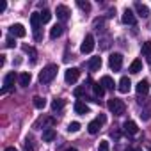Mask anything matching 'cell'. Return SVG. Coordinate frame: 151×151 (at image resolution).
<instances>
[{
    "label": "cell",
    "instance_id": "cell-1",
    "mask_svg": "<svg viewBox=\"0 0 151 151\" xmlns=\"http://www.w3.org/2000/svg\"><path fill=\"white\" fill-rule=\"evenodd\" d=\"M57 75V66L55 64H48L46 68H43V71L39 73V82L41 84H50Z\"/></svg>",
    "mask_w": 151,
    "mask_h": 151
},
{
    "label": "cell",
    "instance_id": "cell-2",
    "mask_svg": "<svg viewBox=\"0 0 151 151\" xmlns=\"http://www.w3.org/2000/svg\"><path fill=\"white\" fill-rule=\"evenodd\" d=\"M107 107H109V110H110L114 116H123V114H124V110H126L124 101H123V100H119V98H112V100H109Z\"/></svg>",
    "mask_w": 151,
    "mask_h": 151
},
{
    "label": "cell",
    "instance_id": "cell-3",
    "mask_svg": "<svg viewBox=\"0 0 151 151\" xmlns=\"http://www.w3.org/2000/svg\"><path fill=\"white\" fill-rule=\"evenodd\" d=\"M30 23H32V30H34V39L36 41H41L43 39V34H41V13H34L30 16Z\"/></svg>",
    "mask_w": 151,
    "mask_h": 151
},
{
    "label": "cell",
    "instance_id": "cell-4",
    "mask_svg": "<svg viewBox=\"0 0 151 151\" xmlns=\"http://www.w3.org/2000/svg\"><path fill=\"white\" fill-rule=\"evenodd\" d=\"M14 80H16V73L14 71H11V73H7L6 77H4V87H2V94H6V93H9L11 89H13V86H14Z\"/></svg>",
    "mask_w": 151,
    "mask_h": 151
},
{
    "label": "cell",
    "instance_id": "cell-5",
    "mask_svg": "<svg viewBox=\"0 0 151 151\" xmlns=\"http://www.w3.org/2000/svg\"><path fill=\"white\" fill-rule=\"evenodd\" d=\"M78 77H80V69L78 68H68L66 73H64V80L68 84H75L78 80Z\"/></svg>",
    "mask_w": 151,
    "mask_h": 151
},
{
    "label": "cell",
    "instance_id": "cell-6",
    "mask_svg": "<svg viewBox=\"0 0 151 151\" xmlns=\"http://www.w3.org/2000/svg\"><path fill=\"white\" fill-rule=\"evenodd\" d=\"M93 50H94V37H93V34H87L86 39L80 45V52L82 53H91Z\"/></svg>",
    "mask_w": 151,
    "mask_h": 151
},
{
    "label": "cell",
    "instance_id": "cell-7",
    "mask_svg": "<svg viewBox=\"0 0 151 151\" xmlns=\"http://www.w3.org/2000/svg\"><path fill=\"white\" fill-rule=\"evenodd\" d=\"M109 66H110V69L119 71L121 66H123V55L121 53H112L110 59H109Z\"/></svg>",
    "mask_w": 151,
    "mask_h": 151
},
{
    "label": "cell",
    "instance_id": "cell-8",
    "mask_svg": "<svg viewBox=\"0 0 151 151\" xmlns=\"http://www.w3.org/2000/svg\"><path fill=\"white\" fill-rule=\"evenodd\" d=\"M9 32H11L13 37H25V36H27V30H25V27H23L22 23H14V25H11Z\"/></svg>",
    "mask_w": 151,
    "mask_h": 151
},
{
    "label": "cell",
    "instance_id": "cell-9",
    "mask_svg": "<svg viewBox=\"0 0 151 151\" xmlns=\"http://www.w3.org/2000/svg\"><path fill=\"white\" fill-rule=\"evenodd\" d=\"M55 14H57V18H59L60 22H66L71 13H69L68 6H57V7H55Z\"/></svg>",
    "mask_w": 151,
    "mask_h": 151
},
{
    "label": "cell",
    "instance_id": "cell-10",
    "mask_svg": "<svg viewBox=\"0 0 151 151\" xmlns=\"http://www.w3.org/2000/svg\"><path fill=\"white\" fill-rule=\"evenodd\" d=\"M121 20H123L124 25H135V14H133V11L132 9H124Z\"/></svg>",
    "mask_w": 151,
    "mask_h": 151
},
{
    "label": "cell",
    "instance_id": "cell-11",
    "mask_svg": "<svg viewBox=\"0 0 151 151\" xmlns=\"http://www.w3.org/2000/svg\"><path fill=\"white\" fill-rule=\"evenodd\" d=\"M123 130H124V133H128V135H135V133L139 132V126H137L135 121H124Z\"/></svg>",
    "mask_w": 151,
    "mask_h": 151
},
{
    "label": "cell",
    "instance_id": "cell-12",
    "mask_svg": "<svg viewBox=\"0 0 151 151\" xmlns=\"http://www.w3.org/2000/svg\"><path fill=\"white\" fill-rule=\"evenodd\" d=\"M130 87H132V82H130V78H128V77H123V78L119 80V86H117V89H119V93H123V94H126V93L130 91Z\"/></svg>",
    "mask_w": 151,
    "mask_h": 151
},
{
    "label": "cell",
    "instance_id": "cell-13",
    "mask_svg": "<svg viewBox=\"0 0 151 151\" xmlns=\"http://www.w3.org/2000/svg\"><path fill=\"white\" fill-rule=\"evenodd\" d=\"M101 124H103V123H101V121H100L98 117H96L94 121H91V123L87 124V130H89V133H91V135L98 133V132H100V128H101Z\"/></svg>",
    "mask_w": 151,
    "mask_h": 151
},
{
    "label": "cell",
    "instance_id": "cell-14",
    "mask_svg": "<svg viewBox=\"0 0 151 151\" xmlns=\"http://www.w3.org/2000/svg\"><path fill=\"white\" fill-rule=\"evenodd\" d=\"M100 84L105 87V91L109 89V91H114V87H116V84H114V80L109 77V75H105V77H101V80H100Z\"/></svg>",
    "mask_w": 151,
    "mask_h": 151
},
{
    "label": "cell",
    "instance_id": "cell-15",
    "mask_svg": "<svg viewBox=\"0 0 151 151\" xmlns=\"http://www.w3.org/2000/svg\"><path fill=\"white\" fill-rule=\"evenodd\" d=\"M135 11H137V14H139L140 18H147V16H149V9H147V6H144V4H140V2L135 4Z\"/></svg>",
    "mask_w": 151,
    "mask_h": 151
},
{
    "label": "cell",
    "instance_id": "cell-16",
    "mask_svg": "<svg viewBox=\"0 0 151 151\" xmlns=\"http://www.w3.org/2000/svg\"><path fill=\"white\" fill-rule=\"evenodd\" d=\"M137 94L139 96H144V94H147V91H149V84H147V80H140L139 84H137Z\"/></svg>",
    "mask_w": 151,
    "mask_h": 151
},
{
    "label": "cell",
    "instance_id": "cell-17",
    "mask_svg": "<svg viewBox=\"0 0 151 151\" xmlns=\"http://www.w3.org/2000/svg\"><path fill=\"white\" fill-rule=\"evenodd\" d=\"M30 80H32V75H30V73H27V71H25V73H22L20 77H18V82H20V86H22V87H27V86L30 84Z\"/></svg>",
    "mask_w": 151,
    "mask_h": 151
},
{
    "label": "cell",
    "instance_id": "cell-18",
    "mask_svg": "<svg viewBox=\"0 0 151 151\" xmlns=\"http://www.w3.org/2000/svg\"><path fill=\"white\" fill-rule=\"evenodd\" d=\"M142 55L146 57V62L151 64V43H149V41H146V43L142 45Z\"/></svg>",
    "mask_w": 151,
    "mask_h": 151
},
{
    "label": "cell",
    "instance_id": "cell-19",
    "mask_svg": "<svg viewBox=\"0 0 151 151\" xmlns=\"http://www.w3.org/2000/svg\"><path fill=\"white\" fill-rule=\"evenodd\" d=\"M100 68H101V57H93L89 60V69L91 71H100Z\"/></svg>",
    "mask_w": 151,
    "mask_h": 151
},
{
    "label": "cell",
    "instance_id": "cell-20",
    "mask_svg": "<svg viewBox=\"0 0 151 151\" xmlns=\"http://www.w3.org/2000/svg\"><path fill=\"white\" fill-rule=\"evenodd\" d=\"M75 112H77V114H89V107H87V103H84V101H77V103H75Z\"/></svg>",
    "mask_w": 151,
    "mask_h": 151
},
{
    "label": "cell",
    "instance_id": "cell-21",
    "mask_svg": "<svg viewBox=\"0 0 151 151\" xmlns=\"http://www.w3.org/2000/svg\"><path fill=\"white\" fill-rule=\"evenodd\" d=\"M130 73H133V75H137V73H140L142 71V62L139 60V59H135L132 64H130V69H128Z\"/></svg>",
    "mask_w": 151,
    "mask_h": 151
},
{
    "label": "cell",
    "instance_id": "cell-22",
    "mask_svg": "<svg viewBox=\"0 0 151 151\" xmlns=\"http://www.w3.org/2000/svg\"><path fill=\"white\" fill-rule=\"evenodd\" d=\"M64 105H66V101H64V100L55 98V100L52 101V110H53V112H60V110L64 109Z\"/></svg>",
    "mask_w": 151,
    "mask_h": 151
},
{
    "label": "cell",
    "instance_id": "cell-23",
    "mask_svg": "<svg viewBox=\"0 0 151 151\" xmlns=\"http://www.w3.org/2000/svg\"><path fill=\"white\" fill-rule=\"evenodd\" d=\"M55 139V130L53 128H45V132H43V140L45 142H52Z\"/></svg>",
    "mask_w": 151,
    "mask_h": 151
},
{
    "label": "cell",
    "instance_id": "cell-24",
    "mask_svg": "<svg viewBox=\"0 0 151 151\" xmlns=\"http://www.w3.org/2000/svg\"><path fill=\"white\" fill-rule=\"evenodd\" d=\"M62 30H64V27H62V25H53V27H52V30H50V37H52V39H57V37L62 34Z\"/></svg>",
    "mask_w": 151,
    "mask_h": 151
},
{
    "label": "cell",
    "instance_id": "cell-25",
    "mask_svg": "<svg viewBox=\"0 0 151 151\" xmlns=\"http://www.w3.org/2000/svg\"><path fill=\"white\" fill-rule=\"evenodd\" d=\"M93 91H94V94H96V98H101L103 94H105V87L98 82V84H94L93 86Z\"/></svg>",
    "mask_w": 151,
    "mask_h": 151
},
{
    "label": "cell",
    "instance_id": "cell-26",
    "mask_svg": "<svg viewBox=\"0 0 151 151\" xmlns=\"http://www.w3.org/2000/svg\"><path fill=\"white\" fill-rule=\"evenodd\" d=\"M34 107H36V109H45V107H46V100L41 98V96H36V98H34Z\"/></svg>",
    "mask_w": 151,
    "mask_h": 151
},
{
    "label": "cell",
    "instance_id": "cell-27",
    "mask_svg": "<svg viewBox=\"0 0 151 151\" xmlns=\"http://www.w3.org/2000/svg\"><path fill=\"white\" fill-rule=\"evenodd\" d=\"M23 52H25V53H29V55L32 57V62H36V55H37V53H36V50H34L32 46H29V45H23Z\"/></svg>",
    "mask_w": 151,
    "mask_h": 151
},
{
    "label": "cell",
    "instance_id": "cell-28",
    "mask_svg": "<svg viewBox=\"0 0 151 151\" xmlns=\"http://www.w3.org/2000/svg\"><path fill=\"white\" fill-rule=\"evenodd\" d=\"M77 6H78L82 11H86V13H89V11H91V4L87 2V0H78V2H77Z\"/></svg>",
    "mask_w": 151,
    "mask_h": 151
},
{
    "label": "cell",
    "instance_id": "cell-29",
    "mask_svg": "<svg viewBox=\"0 0 151 151\" xmlns=\"http://www.w3.org/2000/svg\"><path fill=\"white\" fill-rule=\"evenodd\" d=\"M52 20V13L48 11V9H43V13H41V22L43 23H48Z\"/></svg>",
    "mask_w": 151,
    "mask_h": 151
},
{
    "label": "cell",
    "instance_id": "cell-30",
    "mask_svg": "<svg viewBox=\"0 0 151 151\" xmlns=\"http://www.w3.org/2000/svg\"><path fill=\"white\" fill-rule=\"evenodd\" d=\"M73 94H75V96H77V98H84V96H86V87H84V86H80V87H77V89H75V91H73Z\"/></svg>",
    "mask_w": 151,
    "mask_h": 151
},
{
    "label": "cell",
    "instance_id": "cell-31",
    "mask_svg": "<svg viewBox=\"0 0 151 151\" xmlns=\"http://www.w3.org/2000/svg\"><path fill=\"white\" fill-rule=\"evenodd\" d=\"M80 130V123H77V121H73V123H69V126H68V132H78Z\"/></svg>",
    "mask_w": 151,
    "mask_h": 151
},
{
    "label": "cell",
    "instance_id": "cell-32",
    "mask_svg": "<svg viewBox=\"0 0 151 151\" xmlns=\"http://www.w3.org/2000/svg\"><path fill=\"white\" fill-rule=\"evenodd\" d=\"M23 151H36V147L32 146V140L27 137V140H25V144H23Z\"/></svg>",
    "mask_w": 151,
    "mask_h": 151
},
{
    "label": "cell",
    "instance_id": "cell-33",
    "mask_svg": "<svg viewBox=\"0 0 151 151\" xmlns=\"http://www.w3.org/2000/svg\"><path fill=\"white\" fill-rule=\"evenodd\" d=\"M98 151H110L109 140H101V142H100V146H98Z\"/></svg>",
    "mask_w": 151,
    "mask_h": 151
},
{
    "label": "cell",
    "instance_id": "cell-34",
    "mask_svg": "<svg viewBox=\"0 0 151 151\" xmlns=\"http://www.w3.org/2000/svg\"><path fill=\"white\" fill-rule=\"evenodd\" d=\"M14 45H16V43H14L13 36H9V37L6 39V46H7V48H14Z\"/></svg>",
    "mask_w": 151,
    "mask_h": 151
},
{
    "label": "cell",
    "instance_id": "cell-35",
    "mask_svg": "<svg viewBox=\"0 0 151 151\" xmlns=\"http://www.w3.org/2000/svg\"><path fill=\"white\" fill-rule=\"evenodd\" d=\"M100 27H103V18H96L94 20V29L100 30Z\"/></svg>",
    "mask_w": 151,
    "mask_h": 151
},
{
    "label": "cell",
    "instance_id": "cell-36",
    "mask_svg": "<svg viewBox=\"0 0 151 151\" xmlns=\"http://www.w3.org/2000/svg\"><path fill=\"white\" fill-rule=\"evenodd\" d=\"M6 7H7V4H6V2L0 4V13H4V11H6Z\"/></svg>",
    "mask_w": 151,
    "mask_h": 151
},
{
    "label": "cell",
    "instance_id": "cell-37",
    "mask_svg": "<svg viewBox=\"0 0 151 151\" xmlns=\"http://www.w3.org/2000/svg\"><path fill=\"white\" fill-rule=\"evenodd\" d=\"M6 64V55H0V66Z\"/></svg>",
    "mask_w": 151,
    "mask_h": 151
},
{
    "label": "cell",
    "instance_id": "cell-38",
    "mask_svg": "<svg viewBox=\"0 0 151 151\" xmlns=\"http://www.w3.org/2000/svg\"><path fill=\"white\" fill-rule=\"evenodd\" d=\"M98 119H100V121H101V123H103V124H105V121H107V117H105V116H103V114H100V116H98Z\"/></svg>",
    "mask_w": 151,
    "mask_h": 151
},
{
    "label": "cell",
    "instance_id": "cell-39",
    "mask_svg": "<svg viewBox=\"0 0 151 151\" xmlns=\"http://www.w3.org/2000/svg\"><path fill=\"white\" fill-rule=\"evenodd\" d=\"M4 151H18V149H16V147H13V146H9V147H6Z\"/></svg>",
    "mask_w": 151,
    "mask_h": 151
},
{
    "label": "cell",
    "instance_id": "cell-40",
    "mask_svg": "<svg viewBox=\"0 0 151 151\" xmlns=\"http://www.w3.org/2000/svg\"><path fill=\"white\" fill-rule=\"evenodd\" d=\"M126 151H142V149H140V147H128Z\"/></svg>",
    "mask_w": 151,
    "mask_h": 151
},
{
    "label": "cell",
    "instance_id": "cell-41",
    "mask_svg": "<svg viewBox=\"0 0 151 151\" xmlns=\"http://www.w3.org/2000/svg\"><path fill=\"white\" fill-rule=\"evenodd\" d=\"M66 151H77V147H69V149H66Z\"/></svg>",
    "mask_w": 151,
    "mask_h": 151
}]
</instances>
